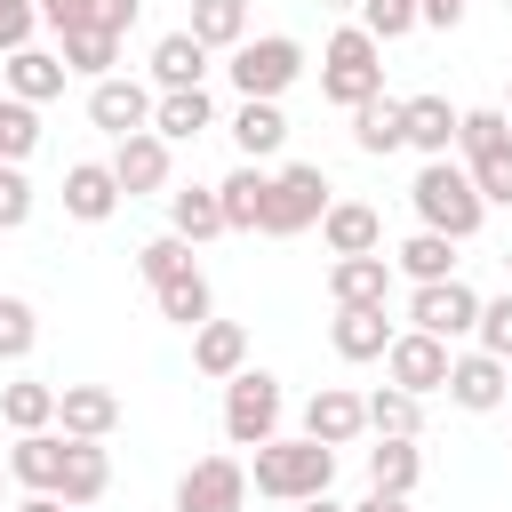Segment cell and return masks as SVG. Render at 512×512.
<instances>
[{"mask_svg":"<svg viewBox=\"0 0 512 512\" xmlns=\"http://www.w3.org/2000/svg\"><path fill=\"white\" fill-rule=\"evenodd\" d=\"M200 128H216V104H208V88H160V96H152V136H168V144H192Z\"/></svg>","mask_w":512,"mask_h":512,"instance_id":"25","label":"cell"},{"mask_svg":"<svg viewBox=\"0 0 512 512\" xmlns=\"http://www.w3.org/2000/svg\"><path fill=\"white\" fill-rule=\"evenodd\" d=\"M16 512H72V504H64V496H48V488H32V496H24Z\"/></svg>","mask_w":512,"mask_h":512,"instance_id":"49","label":"cell"},{"mask_svg":"<svg viewBox=\"0 0 512 512\" xmlns=\"http://www.w3.org/2000/svg\"><path fill=\"white\" fill-rule=\"evenodd\" d=\"M32 144H40V104L0 88V160H32Z\"/></svg>","mask_w":512,"mask_h":512,"instance_id":"38","label":"cell"},{"mask_svg":"<svg viewBox=\"0 0 512 512\" xmlns=\"http://www.w3.org/2000/svg\"><path fill=\"white\" fill-rule=\"evenodd\" d=\"M32 24H40L32 0H0V56H8V48H32Z\"/></svg>","mask_w":512,"mask_h":512,"instance_id":"44","label":"cell"},{"mask_svg":"<svg viewBox=\"0 0 512 512\" xmlns=\"http://www.w3.org/2000/svg\"><path fill=\"white\" fill-rule=\"evenodd\" d=\"M32 8H40V24H56V32L80 24V0H32Z\"/></svg>","mask_w":512,"mask_h":512,"instance_id":"47","label":"cell"},{"mask_svg":"<svg viewBox=\"0 0 512 512\" xmlns=\"http://www.w3.org/2000/svg\"><path fill=\"white\" fill-rule=\"evenodd\" d=\"M88 120L120 144V136H136V128H152V88L144 80H120V72H104L96 88H88Z\"/></svg>","mask_w":512,"mask_h":512,"instance_id":"12","label":"cell"},{"mask_svg":"<svg viewBox=\"0 0 512 512\" xmlns=\"http://www.w3.org/2000/svg\"><path fill=\"white\" fill-rule=\"evenodd\" d=\"M168 232H184L192 248L216 240V232H224V200H216V184H184V192H168Z\"/></svg>","mask_w":512,"mask_h":512,"instance_id":"31","label":"cell"},{"mask_svg":"<svg viewBox=\"0 0 512 512\" xmlns=\"http://www.w3.org/2000/svg\"><path fill=\"white\" fill-rule=\"evenodd\" d=\"M112 208H120L112 168H104V160H72V168H64V216H72V224H104Z\"/></svg>","mask_w":512,"mask_h":512,"instance_id":"21","label":"cell"},{"mask_svg":"<svg viewBox=\"0 0 512 512\" xmlns=\"http://www.w3.org/2000/svg\"><path fill=\"white\" fill-rule=\"evenodd\" d=\"M320 240H328V256H376V248H384V216H376L368 200H328Z\"/></svg>","mask_w":512,"mask_h":512,"instance_id":"15","label":"cell"},{"mask_svg":"<svg viewBox=\"0 0 512 512\" xmlns=\"http://www.w3.org/2000/svg\"><path fill=\"white\" fill-rule=\"evenodd\" d=\"M400 128H408V144H416L424 160H448V144H456V104H448V96H400Z\"/></svg>","mask_w":512,"mask_h":512,"instance_id":"26","label":"cell"},{"mask_svg":"<svg viewBox=\"0 0 512 512\" xmlns=\"http://www.w3.org/2000/svg\"><path fill=\"white\" fill-rule=\"evenodd\" d=\"M208 56H216V48H200L184 24L160 32V40H152V88H200V80H208Z\"/></svg>","mask_w":512,"mask_h":512,"instance_id":"24","label":"cell"},{"mask_svg":"<svg viewBox=\"0 0 512 512\" xmlns=\"http://www.w3.org/2000/svg\"><path fill=\"white\" fill-rule=\"evenodd\" d=\"M0 88L24 96V104H48V96H64V56H56V48H8Z\"/></svg>","mask_w":512,"mask_h":512,"instance_id":"19","label":"cell"},{"mask_svg":"<svg viewBox=\"0 0 512 512\" xmlns=\"http://www.w3.org/2000/svg\"><path fill=\"white\" fill-rule=\"evenodd\" d=\"M264 160H240L224 184H216V200H224V232H256V216H264Z\"/></svg>","mask_w":512,"mask_h":512,"instance_id":"30","label":"cell"},{"mask_svg":"<svg viewBox=\"0 0 512 512\" xmlns=\"http://www.w3.org/2000/svg\"><path fill=\"white\" fill-rule=\"evenodd\" d=\"M360 408H368V432H392V440H416V432H424V400H416V392H400V384L368 392Z\"/></svg>","mask_w":512,"mask_h":512,"instance_id":"37","label":"cell"},{"mask_svg":"<svg viewBox=\"0 0 512 512\" xmlns=\"http://www.w3.org/2000/svg\"><path fill=\"white\" fill-rule=\"evenodd\" d=\"M200 48H240L248 40V0H192V24H184Z\"/></svg>","mask_w":512,"mask_h":512,"instance_id":"36","label":"cell"},{"mask_svg":"<svg viewBox=\"0 0 512 512\" xmlns=\"http://www.w3.org/2000/svg\"><path fill=\"white\" fill-rule=\"evenodd\" d=\"M448 344L440 336H424V328H392V344H384V384H400V392H440L448 384Z\"/></svg>","mask_w":512,"mask_h":512,"instance_id":"8","label":"cell"},{"mask_svg":"<svg viewBox=\"0 0 512 512\" xmlns=\"http://www.w3.org/2000/svg\"><path fill=\"white\" fill-rule=\"evenodd\" d=\"M232 144H240V160H272V152L288 144V112H280V96H240V112H232Z\"/></svg>","mask_w":512,"mask_h":512,"instance_id":"20","label":"cell"},{"mask_svg":"<svg viewBox=\"0 0 512 512\" xmlns=\"http://www.w3.org/2000/svg\"><path fill=\"white\" fill-rule=\"evenodd\" d=\"M248 504V464L240 456H200L176 480V512H240Z\"/></svg>","mask_w":512,"mask_h":512,"instance_id":"10","label":"cell"},{"mask_svg":"<svg viewBox=\"0 0 512 512\" xmlns=\"http://www.w3.org/2000/svg\"><path fill=\"white\" fill-rule=\"evenodd\" d=\"M504 8H512V0H504Z\"/></svg>","mask_w":512,"mask_h":512,"instance_id":"53","label":"cell"},{"mask_svg":"<svg viewBox=\"0 0 512 512\" xmlns=\"http://www.w3.org/2000/svg\"><path fill=\"white\" fill-rule=\"evenodd\" d=\"M408 200H416L424 232H448V240H472L488 224V200H480L472 168H456V160H424L416 184H408Z\"/></svg>","mask_w":512,"mask_h":512,"instance_id":"2","label":"cell"},{"mask_svg":"<svg viewBox=\"0 0 512 512\" xmlns=\"http://www.w3.org/2000/svg\"><path fill=\"white\" fill-rule=\"evenodd\" d=\"M320 8H360V0H320Z\"/></svg>","mask_w":512,"mask_h":512,"instance_id":"51","label":"cell"},{"mask_svg":"<svg viewBox=\"0 0 512 512\" xmlns=\"http://www.w3.org/2000/svg\"><path fill=\"white\" fill-rule=\"evenodd\" d=\"M352 144H360V152H376V160H384V152H400V144H408V128H400V96H384V88H376L368 104H352Z\"/></svg>","mask_w":512,"mask_h":512,"instance_id":"29","label":"cell"},{"mask_svg":"<svg viewBox=\"0 0 512 512\" xmlns=\"http://www.w3.org/2000/svg\"><path fill=\"white\" fill-rule=\"evenodd\" d=\"M392 264H400V272H408L416 288H424V280H448V272H456V240H448V232H424V224H416V232L400 240V256H392Z\"/></svg>","mask_w":512,"mask_h":512,"instance_id":"35","label":"cell"},{"mask_svg":"<svg viewBox=\"0 0 512 512\" xmlns=\"http://www.w3.org/2000/svg\"><path fill=\"white\" fill-rule=\"evenodd\" d=\"M472 336H480V352H496V360H512V296H496V304H480V320H472Z\"/></svg>","mask_w":512,"mask_h":512,"instance_id":"43","label":"cell"},{"mask_svg":"<svg viewBox=\"0 0 512 512\" xmlns=\"http://www.w3.org/2000/svg\"><path fill=\"white\" fill-rule=\"evenodd\" d=\"M328 344H336V360H384V344H392V320H384V304H336V320H328Z\"/></svg>","mask_w":512,"mask_h":512,"instance_id":"16","label":"cell"},{"mask_svg":"<svg viewBox=\"0 0 512 512\" xmlns=\"http://www.w3.org/2000/svg\"><path fill=\"white\" fill-rule=\"evenodd\" d=\"M504 120H512V112H504Z\"/></svg>","mask_w":512,"mask_h":512,"instance_id":"54","label":"cell"},{"mask_svg":"<svg viewBox=\"0 0 512 512\" xmlns=\"http://www.w3.org/2000/svg\"><path fill=\"white\" fill-rule=\"evenodd\" d=\"M16 224H32V176H24V160H0V232H16Z\"/></svg>","mask_w":512,"mask_h":512,"instance_id":"42","label":"cell"},{"mask_svg":"<svg viewBox=\"0 0 512 512\" xmlns=\"http://www.w3.org/2000/svg\"><path fill=\"white\" fill-rule=\"evenodd\" d=\"M192 368H200L208 384L240 376V368H248V328H240V320H216V312H208V320L192 328Z\"/></svg>","mask_w":512,"mask_h":512,"instance_id":"17","label":"cell"},{"mask_svg":"<svg viewBox=\"0 0 512 512\" xmlns=\"http://www.w3.org/2000/svg\"><path fill=\"white\" fill-rule=\"evenodd\" d=\"M32 344H40V312L24 296H0V360L16 368V360H32Z\"/></svg>","mask_w":512,"mask_h":512,"instance_id":"39","label":"cell"},{"mask_svg":"<svg viewBox=\"0 0 512 512\" xmlns=\"http://www.w3.org/2000/svg\"><path fill=\"white\" fill-rule=\"evenodd\" d=\"M136 8H144V0H80V24H96V32H128Z\"/></svg>","mask_w":512,"mask_h":512,"instance_id":"45","label":"cell"},{"mask_svg":"<svg viewBox=\"0 0 512 512\" xmlns=\"http://www.w3.org/2000/svg\"><path fill=\"white\" fill-rule=\"evenodd\" d=\"M440 392H448L464 416H488V408H504V360H496V352H456Z\"/></svg>","mask_w":512,"mask_h":512,"instance_id":"13","label":"cell"},{"mask_svg":"<svg viewBox=\"0 0 512 512\" xmlns=\"http://www.w3.org/2000/svg\"><path fill=\"white\" fill-rule=\"evenodd\" d=\"M0 424H8V432H48V424H56V384L16 376V384L0 392Z\"/></svg>","mask_w":512,"mask_h":512,"instance_id":"34","label":"cell"},{"mask_svg":"<svg viewBox=\"0 0 512 512\" xmlns=\"http://www.w3.org/2000/svg\"><path fill=\"white\" fill-rule=\"evenodd\" d=\"M304 432H312L320 448H352V440L368 432V408H360V392H344V384H320V392L304 400Z\"/></svg>","mask_w":512,"mask_h":512,"instance_id":"14","label":"cell"},{"mask_svg":"<svg viewBox=\"0 0 512 512\" xmlns=\"http://www.w3.org/2000/svg\"><path fill=\"white\" fill-rule=\"evenodd\" d=\"M232 64V88L240 96H288L296 80H304V40H288V32H248L240 48H224Z\"/></svg>","mask_w":512,"mask_h":512,"instance_id":"6","label":"cell"},{"mask_svg":"<svg viewBox=\"0 0 512 512\" xmlns=\"http://www.w3.org/2000/svg\"><path fill=\"white\" fill-rule=\"evenodd\" d=\"M56 40H64V48H56V56H64V72H88V80H104V72L120 64V32H96V24H64Z\"/></svg>","mask_w":512,"mask_h":512,"instance_id":"32","label":"cell"},{"mask_svg":"<svg viewBox=\"0 0 512 512\" xmlns=\"http://www.w3.org/2000/svg\"><path fill=\"white\" fill-rule=\"evenodd\" d=\"M504 400H512V360H504Z\"/></svg>","mask_w":512,"mask_h":512,"instance_id":"52","label":"cell"},{"mask_svg":"<svg viewBox=\"0 0 512 512\" xmlns=\"http://www.w3.org/2000/svg\"><path fill=\"white\" fill-rule=\"evenodd\" d=\"M296 512H352V504H336V496H328V488H320V496H304V504H296Z\"/></svg>","mask_w":512,"mask_h":512,"instance_id":"50","label":"cell"},{"mask_svg":"<svg viewBox=\"0 0 512 512\" xmlns=\"http://www.w3.org/2000/svg\"><path fill=\"white\" fill-rule=\"evenodd\" d=\"M328 296L336 304H384L392 296V256L376 248V256H336L328 264Z\"/></svg>","mask_w":512,"mask_h":512,"instance_id":"27","label":"cell"},{"mask_svg":"<svg viewBox=\"0 0 512 512\" xmlns=\"http://www.w3.org/2000/svg\"><path fill=\"white\" fill-rule=\"evenodd\" d=\"M112 184H120V200H144V192H168V136H152V128H136V136H120L112 144Z\"/></svg>","mask_w":512,"mask_h":512,"instance_id":"11","label":"cell"},{"mask_svg":"<svg viewBox=\"0 0 512 512\" xmlns=\"http://www.w3.org/2000/svg\"><path fill=\"white\" fill-rule=\"evenodd\" d=\"M424 480V448L416 440H392V432H376V448H368V488H384V496H408Z\"/></svg>","mask_w":512,"mask_h":512,"instance_id":"28","label":"cell"},{"mask_svg":"<svg viewBox=\"0 0 512 512\" xmlns=\"http://www.w3.org/2000/svg\"><path fill=\"white\" fill-rule=\"evenodd\" d=\"M456 144H464V168H472L480 200H488V208H512V120H504L496 104L456 112Z\"/></svg>","mask_w":512,"mask_h":512,"instance_id":"3","label":"cell"},{"mask_svg":"<svg viewBox=\"0 0 512 512\" xmlns=\"http://www.w3.org/2000/svg\"><path fill=\"white\" fill-rule=\"evenodd\" d=\"M336 480V448H320L312 432H272L264 448H256V464H248V488L256 496H272V504H304V496H320Z\"/></svg>","mask_w":512,"mask_h":512,"instance_id":"1","label":"cell"},{"mask_svg":"<svg viewBox=\"0 0 512 512\" xmlns=\"http://www.w3.org/2000/svg\"><path fill=\"white\" fill-rule=\"evenodd\" d=\"M152 304H160V320H176V328H200L208 312H216V296H208V272L192 264V272H176V280H160L152 288Z\"/></svg>","mask_w":512,"mask_h":512,"instance_id":"33","label":"cell"},{"mask_svg":"<svg viewBox=\"0 0 512 512\" xmlns=\"http://www.w3.org/2000/svg\"><path fill=\"white\" fill-rule=\"evenodd\" d=\"M352 512H408V496H384V488H368V496H360Z\"/></svg>","mask_w":512,"mask_h":512,"instance_id":"48","label":"cell"},{"mask_svg":"<svg viewBox=\"0 0 512 512\" xmlns=\"http://www.w3.org/2000/svg\"><path fill=\"white\" fill-rule=\"evenodd\" d=\"M112 488V456H104V440H72L64 432V480H56V496L80 512V504H96Z\"/></svg>","mask_w":512,"mask_h":512,"instance_id":"23","label":"cell"},{"mask_svg":"<svg viewBox=\"0 0 512 512\" xmlns=\"http://www.w3.org/2000/svg\"><path fill=\"white\" fill-rule=\"evenodd\" d=\"M280 416H288L280 376H264V368L224 376V440H232V448H264V440L280 432Z\"/></svg>","mask_w":512,"mask_h":512,"instance_id":"7","label":"cell"},{"mask_svg":"<svg viewBox=\"0 0 512 512\" xmlns=\"http://www.w3.org/2000/svg\"><path fill=\"white\" fill-rule=\"evenodd\" d=\"M56 424L72 440H104L120 424V392H104V384H56Z\"/></svg>","mask_w":512,"mask_h":512,"instance_id":"18","label":"cell"},{"mask_svg":"<svg viewBox=\"0 0 512 512\" xmlns=\"http://www.w3.org/2000/svg\"><path fill=\"white\" fill-rule=\"evenodd\" d=\"M424 16H416V0H360V32L368 40H408Z\"/></svg>","mask_w":512,"mask_h":512,"instance_id":"41","label":"cell"},{"mask_svg":"<svg viewBox=\"0 0 512 512\" xmlns=\"http://www.w3.org/2000/svg\"><path fill=\"white\" fill-rule=\"evenodd\" d=\"M384 88V40H368L360 24H344V32H328V48H320V96L328 104H368Z\"/></svg>","mask_w":512,"mask_h":512,"instance_id":"4","label":"cell"},{"mask_svg":"<svg viewBox=\"0 0 512 512\" xmlns=\"http://www.w3.org/2000/svg\"><path fill=\"white\" fill-rule=\"evenodd\" d=\"M136 272L160 288V280H176V272H192V240L184 232H160V240H144L136 248Z\"/></svg>","mask_w":512,"mask_h":512,"instance_id":"40","label":"cell"},{"mask_svg":"<svg viewBox=\"0 0 512 512\" xmlns=\"http://www.w3.org/2000/svg\"><path fill=\"white\" fill-rule=\"evenodd\" d=\"M8 480L56 496V480H64V432H56V424H48V432H16V448H8Z\"/></svg>","mask_w":512,"mask_h":512,"instance_id":"22","label":"cell"},{"mask_svg":"<svg viewBox=\"0 0 512 512\" xmlns=\"http://www.w3.org/2000/svg\"><path fill=\"white\" fill-rule=\"evenodd\" d=\"M472 320H480V296L448 272V280H424L416 296H408V328H424V336H440V344H456V336H472Z\"/></svg>","mask_w":512,"mask_h":512,"instance_id":"9","label":"cell"},{"mask_svg":"<svg viewBox=\"0 0 512 512\" xmlns=\"http://www.w3.org/2000/svg\"><path fill=\"white\" fill-rule=\"evenodd\" d=\"M320 216H328V176H320L312 160H288V168H272L256 232H264V240H296V232H312Z\"/></svg>","mask_w":512,"mask_h":512,"instance_id":"5","label":"cell"},{"mask_svg":"<svg viewBox=\"0 0 512 512\" xmlns=\"http://www.w3.org/2000/svg\"><path fill=\"white\" fill-rule=\"evenodd\" d=\"M416 16H424V24H440V32H448V24H464V0H416Z\"/></svg>","mask_w":512,"mask_h":512,"instance_id":"46","label":"cell"}]
</instances>
